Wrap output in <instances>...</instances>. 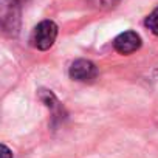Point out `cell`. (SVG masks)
Returning a JSON list of instances; mask_svg holds the SVG:
<instances>
[{
	"instance_id": "obj_1",
	"label": "cell",
	"mask_w": 158,
	"mask_h": 158,
	"mask_svg": "<svg viewBox=\"0 0 158 158\" xmlns=\"http://www.w3.org/2000/svg\"><path fill=\"white\" fill-rule=\"evenodd\" d=\"M57 37V25L53 20H42L33 31L31 42L37 50H48L53 47L54 40Z\"/></svg>"
},
{
	"instance_id": "obj_2",
	"label": "cell",
	"mask_w": 158,
	"mask_h": 158,
	"mask_svg": "<svg viewBox=\"0 0 158 158\" xmlns=\"http://www.w3.org/2000/svg\"><path fill=\"white\" fill-rule=\"evenodd\" d=\"M98 76V68L93 62L85 59H77L70 67V77L79 82H90Z\"/></svg>"
},
{
	"instance_id": "obj_3",
	"label": "cell",
	"mask_w": 158,
	"mask_h": 158,
	"mask_svg": "<svg viewBox=\"0 0 158 158\" xmlns=\"http://www.w3.org/2000/svg\"><path fill=\"white\" fill-rule=\"evenodd\" d=\"M113 47L121 54H130L141 47V37L135 31H126L113 40Z\"/></svg>"
},
{
	"instance_id": "obj_4",
	"label": "cell",
	"mask_w": 158,
	"mask_h": 158,
	"mask_svg": "<svg viewBox=\"0 0 158 158\" xmlns=\"http://www.w3.org/2000/svg\"><path fill=\"white\" fill-rule=\"evenodd\" d=\"M146 27L155 34L158 36V8H155L146 19Z\"/></svg>"
},
{
	"instance_id": "obj_5",
	"label": "cell",
	"mask_w": 158,
	"mask_h": 158,
	"mask_svg": "<svg viewBox=\"0 0 158 158\" xmlns=\"http://www.w3.org/2000/svg\"><path fill=\"white\" fill-rule=\"evenodd\" d=\"M119 0H90V3L98 10H110L118 5Z\"/></svg>"
},
{
	"instance_id": "obj_6",
	"label": "cell",
	"mask_w": 158,
	"mask_h": 158,
	"mask_svg": "<svg viewBox=\"0 0 158 158\" xmlns=\"http://www.w3.org/2000/svg\"><path fill=\"white\" fill-rule=\"evenodd\" d=\"M2 158H13V153L6 147V144H2Z\"/></svg>"
}]
</instances>
